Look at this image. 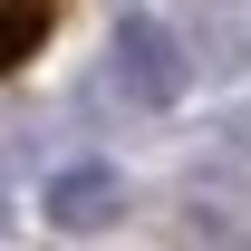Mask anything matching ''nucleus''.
I'll use <instances>...</instances> for the list:
<instances>
[{
	"label": "nucleus",
	"mask_w": 251,
	"mask_h": 251,
	"mask_svg": "<svg viewBox=\"0 0 251 251\" xmlns=\"http://www.w3.org/2000/svg\"><path fill=\"white\" fill-rule=\"evenodd\" d=\"M193 39L174 29V20H155V10H126L116 20V39H106V87L135 106V116H174L193 97Z\"/></svg>",
	"instance_id": "f257e3e1"
},
{
	"label": "nucleus",
	"mask_w": 251,
	"mask_h": 251,
	"mask_svg": "<svg viewBox=\"0 0 251 251\" xmlns=\"http://www.w3.org/2000/svg\"><path fill=\"white\" fill-rule=\"evenodd\" d=\"M39 213H49V232H68V242L116 232V222L135 213V174H126L116 155H77V164H58V174L39 184Z\"/></svg>",
	"instance_id": "f03ea898"
},
{
	"label": "nucleus",
	"mask_w": 251,
	"mask_h": 251,
	"mask_svg": "<svg viewBox=\"0 0 251 251\" xmlns=\"http://www.w3.org/2000/svg\"><path fill=\"white\" fill-rule=\"evenodd\" d=\"M174 242L184 251H251V184L232 164H203L174 184Z\"/></svg>",
	"instance_id": "7ed1b4c3"
},
{
	"label": "nucleus",
	"mask_w": 251,
	"mask_h": 251,
	"mask_svg": "<svg viewBox=\"0 0 251 251\" xmlns=\"http://www.w3.org/2000/svg\"><path fill=\"white\" fill-rule=\"evenodd\" d=\"M213 135L232 145V155H251V97H242V106H222V126H213Z\"/></svg>",
	"instance_id": "20e7f679"
},
{
	"label": "nucleus",
	"mask_w": 251,
	"mask_h": 251,
	"mask_svg": "<svg viewBox=\"0 0 251 251\" xmlns=\"http://www.w3.org/2000/svg\"><path fill=\"white\" fill-rule=\"evenodd\" d=\"M0 232H10V193H0Z\"/></svg>",
	"instance_id": "39448f33"
},
{
	"label": "nucleus",
	"mask_w": 251,
	"mask_h": 251,
	"mask_svg": "<svg viewBox=\"0 0 251 251\" xmlns=\"http://www.w3.org/2000/svg\"><path fill=\"white\" fill-rule=\"evenodd\" d=\"M213 10H242V0H213Z\"/></svg>",
	"instance_id": "423d86ee"
}]
</instances>
